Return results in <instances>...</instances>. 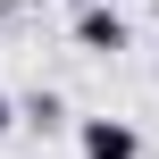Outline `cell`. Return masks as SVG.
<instances>
[{"label":"cell","mask_w":159,"mask_h":159,"mask_svg":"<svg viewBox=\"0 0 159 159\" xmlns=\"http://www.w3.org/2000/svg\"><path fill=\"white\" fill-rule=\"evenodd\" d=\"M67 8H92V0H67Z\"/></svg>","instance_id":"obj_5"},{"label":"cell","mask_w":159,"mask_h":159,"mask_svg":"<svg viewBox=\"0 0 159 159\" xmlns=\"http://www.w3.org/2000/svg\"><path fill=\"white\" fill-rule=\"evenodd\" d=\"M25 117H34V126H59V117H67V101H59V92H34V109H25Z\"/></svg>","instance_id":"obj_3"},{"label":"cell","mask_w":159,"mask_h":159,"mask_svg":"<svg viewBox=\"0 0 159 159\" xmlns=\"http://www.w3.org/2000/svg\"><path fill=\"white\" fill-rule=\"evenodd\" d=\"M75 42L101 50V59H117V50H126V17H117L109 0H92V8H75Z\"/></svg>","instance_id":"obj_2"},{"label":"cell","mask_w":159,"mask_h":159,"mask_svg":"<svg viewBox=\"0 0 159 159\" xmlns=\"http://www.w3.org/2000/svg\"><path fill=\"white\" fill-rule=\"evenodd\" d=\"M8 126H17V101H8V92H0V134H8Z\"/></svg>","instance_id":"obj_4"},{"label":"cell","mask_w":159,"mask_h":159,"mask_svg":"<svg viewBox=\"0 0 159 159\" xmlns=\"http://www.w3.org/2000/svg\"><path fill=\"white\" fill-rule=\"evenodd\" d=\"M75 143H84V159H143V134H134L126 117H84Z\"/></svg>","instance_id":"obj_1"}]
</instances>
